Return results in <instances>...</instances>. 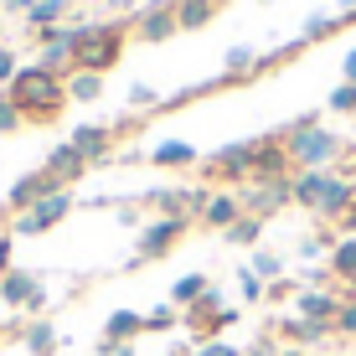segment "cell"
<instances>
[{"label": "cell", "instance_id": "obj_54", "mask_svg": "<svg viewBox=\"0 0 356 356\" xmlns=\"http://www.w3.org/2000/svg\"><path fill=\"white\" fill-rule=\"evenodd\" d=\"M0 217H6V207H0Z\"/></svg>", "mask_w": 356, "mask_h": 356}, {"label": "cell", "instance_id": "obj_51", "mask_svg": "<svg viewBox=\"0 0 356 356\" xmlns=\"http://www.w3.org/2000/svg\"><path fill=\"white\" fill-rule=\"evenodd\" d=\"M284 356H315V351H305V346H284Z\"/></svg>", "mask_w": 356, "mask_h": 356}, {"label": "cell", "instance_id": "obj_13", "mask_svg": "<svg viewBox=\"0 0 356 356\" xmlns=\"http://www.w3.org/2000/svg\"><path fill=\"white\" fill-rule=\"evenodd\" d=\"M67 145H72L88 165H104L108 155H114V129H108V124H78V129L67 134Z\"/></svg>", "mask_w": 356, "mask_h": 356}, {"label": "cell", "instance_id": "obj_28", "mask_svg": "<svg viewBox=\"0 0 356 356\" xmlns=\"http://www.w3.org/2000/svg\"><path fill=\"white\" fill-rule=\"evenodd\" d=\"M222 238L232 243V248H259V238H264V217H248V212H243L238 222L222 232Z\"/></svg>", "mask_w": 356, "mask_h": 356}, {"label": "cell", "instance_id": "obj_47", "mask_svg": "<svg viewBox=\"0 0 356 356\" xmlns=\"http://www.w3.org/2000/svg\"><path fill=\"white\" fill-rule=\"evenodd\" d=\"M104 6H108V10H119V16H129V10H134V0H104Z\"/></svg>", "mask_w": 356, "mask_h": 356}, {"label": "cell", "instance_id": "obj_40", "mask_svg": "<svg viewBox=\"0 0 356 356\" xmlns=\"http://www.w3.org/2000/svg\"><path fill=\"white\" fill-rule=\"evenodd\" d=\"M155 98H161V93H155L150 83H134V88H129V104H134V108H150Z\"/></svg>", "mask_w": 356, "mask_h": 356}, {"label": "cell", "instance_id": "obj_17", "mask_svg": "<svg viewBox=\"0 0 356 356\" xmlns=\"http://www.w3.org/2000/svg\"><path fill=\"white\" fill-rule=\"evenodd\" d=\"M42 170H52V176L63 181V186H72V181H83V176H88V161H83V155L63 140V145H52V150H47Z\"/></svg>", "mask_w": 356, "mask_h": 356}, {"label": "cell", "instance_id": "obj_37", "mask_svg": "<svg viewBox=\"0 0 356 356\" xmlns=\"http://www.w3.org/2000/svg\"><path fill=\"white\" fill-rule=\"evenodd\" d=\"M16 72H21V57L10 52V47H0V93H6L10 83H16Z\"/></svg>", "mask_w": 356, "mask_h": 356}, {"label": "cell", "instance_id": "obj_29", "mask_svg": "<svg viewBox=\"0 0 356 356\" xmlns=\"http://www.w3.org/2000/svg\"><path fill=\"white\" fill-rule=\"evenodd\" d=\"M248 268L264 279V284H274V279H284V253H274V248H253Z\"/></svg>", "mask_w": 356, "mask_h": 356}, {"label": "cell", "instance_id": "obj_1", "mask_svg": "<svg viewBox=\"0 0 356 356\" xmlns=\"http://www.w3.org/2000/svg\"><path fill=\"white\" fill-rule=\"evenodd\" d=\"M6 98L26 119H36V124H52V119L63 114V104H67V78H57V72H47V67L31 63V67L16 72V83L6 88Z\"/></svg>", "mask_w": 356, "mask_h": 356}, {"label": "cell", "instance_id": "obj_44", "mask_svg": "<svg viewBox=\"0 0 356 356\" xmlns=\"http://www.w3.org/2000/svg\"><path fill=\"white\" fill-rule=\"evenodd\" d=\"M341 83H356V47L341 57Z\"/></svg>", "mask_w": 356, "mask_h": 356}, {"label": "cell", "instance_id": "obj_34", "mask_svg": "<svg viewBox=\"0 0 356 356\" xmlns=\"http://www.w3.org/2000/svg\"><path fill=\"white\" fill-rule=\"evenodd\" d=\"M325 108L330 114H356V83H336L330 98H325Z\"/></svg>", "mask_w": 356, "mask_h": 356}, {"label": "cell", "instance_id": "obj_7", "mask_svg": "<svg viewBox=\"0 0 356 356\" xmlns=\"http://www.w3.org/2000/svg\"><path fill=\"white\" fill-rule=\"evenodd\" d=\"M238 196H243V212H248V217H264V222H268L274 212L294 207V176H284V181H248Z\"/></svg>", "mask_w": 356, "mask_h": 356}, {"label": "cell", "instance_id": "obj_6", "mask_svg": "<svg viewBox=\"0 0 356 356\" xmlns=\"http://www.w3.org/2000/svg\"><path fill=\"white\" fill-rule=\"evenodd\" d=\"M0 305H6V310H26L36 321V315L47 310V284L31 268H6V274H0Z\"/></svg>", "mask_w": 356, "mask_h": 356}, {"label": "cell", "instance_id": "obj_41", "mask_svg": "<svg viewBox=\"0 0 356 356\" xmlns=\"http://www.w3.org/2000/svg\"><path fill=\"white\" fill-rule=\"evenodd\" d=\"M108 207L119 212V227H134V232L145 227V222H140V207H129V202H124V207H119V202H108Z\"/></svg>", "mask_w": 356, "mask_h": 356}, {"label": "cell", "instance_id": "obj_55", "mask_svg": "<svg viewBox=\"0 0 356 356\" xmlns=\"http://www.w3.org/2000/svg\"><path fill=\"white\" fill-rule=\"evenodd\" d=\"M67 6H78V0H67Z\"/></svg>", "mask_w": 356, "mask_h": 356}, {"label": "cell", "instance_id": "obj_8", "mask_svg": "<svg viewBox=\"0 0 356 356\" xmlns=\"http://www.w3.org/2000/svg\"><path fill=\"white\" fill-rule=\"evenodd\" d=\"M207 181H222V186H238V181H253V140L222 145V150L207 161Z\"/></svg>", "mask_w": 356, "mask_h": 356}, {"label": "cell", "instance_id": "obj_3", "mask_svg": "<svg viewBox=\"0 0 356 356\" xmlns=\"http://www.w3.org/2000/svg\"><path fill=\"white\" fill-rule=\"evenodd\" d=\"M124 57V26H114V21H98L93 36L78 47V57H72V72H98L104 78L108 67Z\"/></svg>", "mask_w": 356, "mask_h": 356}, {"label": "cell", "instance_id": "obj_9", "mask_svg": "<svg viewBox=\"0 0 356 356\" xmlns=\"http://www.w3.org/2000/svg\"><path fill=\"white\" fill-rule=\"evenodd\" d=\"M134 36H140V42H170V36H181L176 0H150V6H140L134 10Z\"/></svg>", "mask_w": 356, "mask_h": 356}, {"label": "cell", "instance_id": "obj_25", "mask_svg": "<svg viewBox=\"0 0 356 356\" xmlns=\"http://www.w3.org/2000/svg\"><path fill=\"white\" fill-rule=\"evenodd\" d=\"M325 268H330V279H341V284L356 274V232H351V238H336V248H330Z\"/></svg>", "mask_w": 356, "mask_h": 356}, {"label": "cell", "instance_id": "obj_42", "mask_svg": "<svg viewBox=\"0 0 356 356\" xmlns=\"http://www.w3.org/2000/svg\"><path fill=\"white\" fill-rule=\"evenodd\" d=\"M10 248H16V232H0V274H6V268H16V264H10Z\"/></svg>", "mask_w": 356, "mask_h": 356}, {"label": "cell", "instance_id": "obj_32", "mask_svg": "<svg viewBox=\"0 0 356 356\" xmlns=\"http://www.w3.org/2000/svg\"><path fill=\"white\" fill-rule=\"evenodd\" d=\"M238 294H243V305H264V294H268V284H264L259 274H253L248 264L238 268Z\"/></svg>", "mask_w": 356, "mask_h": 356}, {"label": "cell", "instance_id": "obj_18", "mask_svg": "<svg viewBox=\"0 0 356 356\" xmlns=\"http://www.w3.org/2000/svg\"><path fill=\"white\" fill-rule=\"evenodd\" d=\"M330 181H336V170H294V207L315 212L321 196L330 191Z\"/></svg>", "mask_w": 356, "mask_h": 356}, {"label": "cell", "instance_id": "obj_43", "mask_svg": "<svg viewBox=\"0 0 356 356\" xmlns=\"http://www.w3.org/2000/svg\"><path fill=\"white\" fill-rule=\"evenodd\" d=\"M289 294H300V289H294V279H274V284H268V294H264V300H289Z\"/></svg>", "mask_w": 356, "mask_h": 356}, {"label": "cell", "instance_id": "obj_24", "mask_svg": "<svg viewBox=\"0 0 356 356\" xmlns=\"http://www.w3.org/2000/svg\"><path fill=\"white\" fill-rule=\"evenodd\" d=\"M67 0H36V6L26 10V31L36 36V31H52V26H63V16H67Z\"/></svg>", "mask_w": 356, "mask_h": 356}, {"label": "cell", "instance_id": "obj_39", "mask_svg": "<svg viewBox=\"0 0 356 356\" xmlns=\"http://www.w3.org/2000/svg\"><path fill=\"white\" fill-rule=\"evenodd\" d=\"M243 356H284V341H279V336H259Z\"/></svg>", "mask_w": 356, "mask_h": 356}, {"label": "cell", "instance_id": "obj_45", "mask_svg": "<svg viewBox=\"0 0 356 356\" xmlns=\"http://www.w3.org/2000/svg\"><path fill=\"white\" fill-rule=\"evenodd\" d=\"M31 6H36V0H0V16H6V10H16V16H26Z\"/></svg>", "mask_w": 356, "mask_h": 356}, {"label": "cell", "instance_id": "obj_21", "mask_svg": "<svg viewBox=\"0 0 356 356\" xmlns=\"http://www.w3.org/2000/svg\"><path fill=\"white\" fill-rule=\"evenodd\" d=\"M217 10H222V0H176V21H181V31H202V26H212Z\"/></svg>", "mask_w": 356, "mask_h": 356}, {"label": "cell", "instance_id": "obj_31", "mask_svg": "<svg viewBox=\"0 0 356 356\" xmlns=\"http://www.w3.org/2000/svg\"><path fill=\"white\" fill-rule=\"evenodd\" d=\"M176 325H181V310L170 300H161L155 310H145V330H155V336H161V330H176Z\"/></svg>", "mask_w": 356, "mask_h": 356}, {"label": "cell", "instance_id": "obj_30", "mask_svg": "<svg viewBox=\"0 0 356 356\" xmlns=\"http://www.w3.org/2000/svg\"><path fill=\"white\" fill-rule=\"evenodd\" d=\"M253 67H259V52H253V47H227V57H222V78H248Z\"/></svg>", "mask_w": 356, "mask_h": 356}, {"label": "cell", "instance_id": "obj_14", "mask_svg": "<svg viewBox=\"0 0 356 356\" xmlns=\"http://www.w3.org/2000/svg\"><path fill=\"white\" fill-rule=\"evenodd\" d=\"M238 217H243V196L222 186V191H212V202L202 207V217H196V222L212 227V232H227L232 222H238Z\"/></svg>", "mask_w": 356, "mask_h": 356}, {"label": "cell", "instance_id": "obj_33", "mask_svg": "<svg viewBox=\"0 0 356 356\" xmlns=\"http://www.w3.org/2000/svg\"><path fill=\"white\" fill-rule=\"evenodd\" d=\"M336 31V16L330 10H315V16H305V31H300V42H321V36Z\"/></svg>", "mask_w": 356, "mask_h": 356}, {"label": "cell", "instance_id": "obj_35", "mask_svg": "<svg viewBox=\"0 0 356 356\" xmlns=\"http://www.w3.org/2000/svg\"><path fill=\"white\" fill-rule=\"evenodd\" d=\"M330 330H336L341 341H356V300H341V310H336V325H330Z\"/></svg>", "mask_w": 356, "mask_h": 356}, {"label": "cell", "instance_id": "obj_5", "mask_svg": "<svg viewBox=\"0 0 356 356\" xmlns=\"http://www.w3.org/2000/svg\"><path fill=\"white\" fill-rule=\"evenodd\" d=\"M72 207H78V196L57 191V196H47V202H36V207H26V212L10 217V232H16V238H42V232H52L57 222H63Z\"/></svg>", "mask_w": 356, "mask_h": 356}, {"label": "cell", "instance_id": "obj_48", "mask_svg": "<svg viewBox=\"0 0 356 356\" xmlns=\"http://www.w3.org/2000/svg\"><path fill=\"white\" fill-rule=\"evenodd\" d=\"M98 351H104V356H134V341H129V346H98Z\"/></svg>", "mask_w": 356, "mask_h": 356}, {"label": "cell", "instance_id": "obj_27", "mask_svg": "<svg viewBox=\"0 0 356 356\" xmlns=\"http://www.w3.org/2000/svg\"><path fill=\"white\" fill-rule=\"evenodd\" d=\"M67 98L72 104H98L104 98V78L98 72H67Z\"/></svg>", "mask_w": 356, "mask_h": 356}, {"label": "cell", "instance_id": "obj_15", "mask_svg": "<svg viewBox=\"0 0 356 356\" xmlns=\"http://www.w3.org/2000/svg\"><path fill=\"white\" fill-rule=\"evenodd\" d=\"M336 310H341V294L336 289H300V294H294V315H305V321L336 325Z\"/></svg>", "mask_w": 356, "mask_h": 356}, {"label": "cell", "instance_id": "obj_52", "mask_svg": "<svg viewBox=\"0 0 356 356\" xmlns=\"http://www.w3.org/2000/svg\"><path fill=\"white\" fill-rule=\"evenodd\" d=\"M0 47H6V16H0Z\"/></svg>", "mask_w": 356, "mask_h": 356}, {"label": "cell", "instance_id": "obj_38", "mask_svg": "<svg viewBox=\"0 0 356 356\" xmlns=\"http://www.w3.org/2000/svg\"><path fill=\"white\" fill-rule=\"evenodd\" d=\"M191 356H243L232 341H196V351Z\"/></svg>", "mask_w": 356, "mask_h": 356}, {"label": "cell", "instance_id": "obj_4", "mask_svg": "<svg viewBox=\"0 0 356 356\" xmlns=\"http://www.w3.org/2000/svg\"><path fill=\"white\" fill-rule=\"evenodd\" d=\"M186 227H191V217H150V222L140 227V238H134V264L165 259V253L186 238Z\"/></svg>", "mask_w": 356, "mask_h": 356}, {"label": "cell", "instance_id": "obj_19", "mask_svg": "<svg viewBox=\"0 0 356 356\" xmlns=\"http://www.w3.org/2000/svg\"><path fill=\"white\" fill-rule=\"evenodd\" d=\"M145 336V315H134V310H114L104 321V341L98 346H129V341H140Z\"/></svg>", "mask_w": 356, "mask_h": 356}, {"label": "cell", "instance_id": "obj_36", "mask_svg": "<svg viewBox=\"0 0 356 356\" xmlns=\"http://www.w3.org/2000/svg\"><path fill=\"white\" fill-rule=\"evenodd\" d=\"M21 124H26V114H21V108H16V104H10V98H6V93H0V134H16Z\"/></svg>", "mask_w": 356, "mask_h": 356}, {"label": "cell", "instance_id": "obj_23", "mask_svg": "<svg viewBox=\"0 0 356 356\" xmlns=\"http://www.w3.org/2000/svg\"><path fill=\"white\" fill-rule=\"evenodd\" d=\"M196 161H202V155H196V145H186V140H161L150 150V165H170V170H186Z\"/></svg>", "mask_w": 356, "mask_h": 356}, {"label": "cell", "instance_id": "obj_2", "mask_svg": "<svg viewBox=\"0 0 356 356\" xmlns=\"http://www.w3.org/2000/svg\"><path fill=\"white\" fill-rule=\"evenodd\" d=\"M279 140H284L294 170H330V165H336V155L346 150L341 134L321 124V114H300L289 129H279Z\"/></svg>", "mask_w": 356, "mask_h": 356}, {"label": "cell", "instance_id": "obj_26", "mask_svg": "<svg viewBox=\"0 0 356 356\" xmlns=\"http://www.w3.org/2000/svg\"><path fill=\"white\" fill-rule=\"evenodd\" d=\"M207 289H212V284H207V274H181L176 284H170V305H176V310H191Z\"/></svg>", "mask_w": 356, "mask_h": 356}, {"label": "cell", "instance_id": "obj_50", "mask_svg": "<svg viewBox=\"0 0 356 356\" xmlns=\"http://www.w3.org/2000/svg\"><path fill=\"white\" fill-rule=\"evenodd\" d=\"M341 300H356V274L346 279V289H341Z\"/></svg>", "mask_w": 356, "mask_h": 356}, {"label": "cell", "instance_id": "obj_53", "mask_svg": "<svg viewBox=\"0 0 356 356\" xmlns=\"http://www.w3.org/2000/svg\"><path fill=\"white\" fill-rule=\"evenodd\" d=\"M0 336H6V321H0Z\"/></svg>", "mask_w": 356, "mask_h": 356}, {"label": "cell", "instance_id": "obj_10", "mask_svg": "<svg viewBox=\"0 0 356 356\" xmlns=\"http://www.w3.org/2000/svg\"><path fill=\"white\" fill-rule=\"evenodd\" d=\"M57 191H67V186L52 176V170H26V176L6 191V212H26V207L47 202V196H57Z\"/></svg>", "mask_w": 356, "mask_h": 356}, {"label": "cell", "instance_id": "obj_11", "mask_svg": "<svg viewBox=\"0 0 356 356\" xmlns=\"http://www.w3.org/2000/svg\"><path fill=\"white\" fill-rule=\"evenodd\" d=\"M284 176H294V161H289L284 140H279V134L253 140V181H284Z\"/></svg>", "mask_w": 356, "mask_h": 356}, {"label": "cell", "instance_id": "obj_16", "mask_svg": "<svg viewBox=\"0 0 356 356\" xmlns=\"http://www.w3.org/2000/svg\"><path fill=\"white\" fill-rule=\"evenodd\" d=\"M351 202H356V181H351V176H341V170H336V181H330V191L321 196L315 217H321V222H341V217L351 212Z\"/></svg>", "mask_w": 356, "mask_h": 356}, {"label": "cell", "instance_id": "obj_20", "mask_svg": "<svg viewBox=\"0 0 356 356\" xmlns=\"http://www.w3.org/2000/svg\"><path fill=\"white\" fill-rule=\"evenodd\" d=\"M21 346L31 356H57V325L47 321V315H36V321L21 325Z\"/></svg>", "mask_w": 356, "mask_h": 356}, {"label": "cell", "instance_id": "obj_12", "mask_svg": "<svg viewBox=\"0 0 356 356\" xmlns=\"http://www.w3.org/2000/svg\"><path fill=\"white\" fill-rule=\"evenodd\" d=\"M274 336L284 341V346H305V351H315V346H325V341H336V330L321 325V321H305V315H284V321L274 325Z\"/></svg>", "mask_w": 356, "mask_h": 356}, {"label": "cell", "instance_id": "obj_49", "mask_svg": "<svg viewBox=\"0 0 356 356\" xmlns=\"http://www.w3.org/2000/svg\"><path fill=\"white\" fill-rule=\"evenodd\" d=\"M336 10L341 16H356V0H336Z\"/></svg>", "mask_w": 356, "mask_h": 356}, {"label": "cell", "instance_id": "obj_22", "mask_svg": "<svg viewBox=\"0 0 356 356\" xmlns=\"http://www.w3.org/2000/svg\"><path fill=\"white\" fill-rule=\"evenodd\" d=\"M145 207H150L155 217H191L186 212V186H155V191H145Z\"/></svg>", "mask_w": 356, "mask_h": 356}, {"label": "cell", "instance_id": "obj_56", "mask_svg": "<svg viewBox=\"0 0 356 356\" xmlns=\"http://www.w3.org/2000/svg\"><path fill=\"white\" fill-rule=\"evenodd\" d=\"M93 356H104V351H93Z\"/></svg>", "mask_w": 356, "mask_h": 356}, {"label": "cell", "instance_id": "obj_46", "mask_svg": "<svg viewBox=\"0 0 356 356\" xmlns=\"http://www.w3.org/2000/svg\"><path fill=\"white\" fill-rule=\"evenodd\" d=\"M336 227H341V238H351V232H356V202H351V212H346V217H341V222H336Z\"/></svg>", "mask_w": 356, "mask_h": 356}]
</instances>
